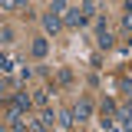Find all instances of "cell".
Here are the masks:
<instances>
[{"instance_id":"cell-1","label":"cell","mask_w":132,"mask_h":132,"mask_svg":"<svg viewBox=\"0 0 132 132\" xmlns=\"http://www.w3.org/2000/svg\"><path fill=\"white\" fill-rule=\"evenodd\" d=\"M86 20H89V16L82 13L79 7H69V10L63 13V23H66V27H73V30H82V27H86Z\"/></svg>"},{"instance_id":"cell-2","label":"cell","mask_w":132,"mask_h":132,"mask_svg":"<svg viewBox=\"0 0 132 132\" xmlns=\"http://www.w3.org/2000/svg\"><path fill=\"white\" fill-rule=\"evenodd\" d=\"M43 27H46V33H53V36H56L66 23H63V16H60V13H53V10H50V13H43Z\"/></svg>"},{"instance_id":"cell-3","label":"cell","mask_w":132,"mask_h":132,"mask_svg":"<svg viewBox=\"0 0 132 132\" xmlns=\"http://www.w3.org/2000/svg\"><path fill=\"white\" fill-rule=\"evenodd\" d=\"M73 112H76V119H79V122H86V119L93 116V102H89V99H79V102L73 106Z\"/></svg>"},{"instance_id":"cell-4","label":"cell","mask_w":132,"mask_h":132,"mask_svg":"<svg viewBox=\"0 0 132 132\" xmlns=\"http://www.w3.org/2000/svg\"><path fill=\"white\" fill-rule=\"evenodd\" d=\"M33 102H36V99H33L30 93H13V99H10V106H16V109H23V112L30 109Z\"/></svg>"},{"instance_id":"cell-5","label":"cell","mask_w":132,"mask_h":132,"mask_svg":"<svg viewBox=\"0 0 132 132\" xmlns=\"http://www.w3.org/2000/svg\"><path fill=\"white\" fill-rule=\"evenodd\" d=\"M30 53L36 56V60H43V56L50 53V40H33V43H30Z\"/></svg>"},{"instance_id":"cell-6","label":"cell","mask_w":132,"mask_h":132,"mask_svg":"<svg viewBox=\"0 0 132 132\" xmlns=\"http://www.w3.org/2000/svg\"><path fill=\"white\" fill-rule=\"evenodd\" d=\"M76 122H79V119H76L73 109H63V112H60V126H63V129H73Z\"/></svg>"},{"instance_id":"cell-7","label":"cell","mask_w":132,"mask_h":132,"mask_svg":"<svg viewBox=\"0 0 132 132\" xmlns=\"http://www.w3.org/2000/svg\"><path fill=\"white\" fill-rule=\"evenodd\" d=\"M96 43H99V50H109V46L116 43V40H112V33L102 27V30H99V36H96Z\"/></svg>"},{"instance_id":"cell-8","label":"cell","mask_w":132,"mask_h":132,"mask_svg":"<svg viewBox=\"0 0 132 132\" xmlns=\"http://www.w3.org/2000/svg\"><path fill=\"white\" fill-rule=\"evenodd\" d=\"M119 122H122V132H132V112H129V109L119 112Z\"/></svg>"},{"instance_id":"cell-9","label":"cell","mask_w":132,"mask_h":132,"mask_svg":"<svg viewBox=\"0 0 132 132\" xmlns=\"http://www.w3.org/2000/svg\"><path fill=\"white\" fill-rule=\"evenodd\" d=\"M79 10H82L86 16H96V10H99V7H96V0H82V7H79Z\"/></svg>"},{"instance_id":"cell-10","label":"cell","mask_w":132,"mask_h":132,"mask_svg":"<svg viewBox=\"0 0 132 132\" xmlns=\"http://www.w3.org/2000/svg\"><path fill=\"white\" fill-rule=\"evenodd\" d=\"M50 10H53V13H60V16H63L66 10H69V3H66V0H53V3H50Z\"/></svg>"},{"instance_id":"cell-11","label":"cell","mask_w":132,"mask_h":132,"mask_svg":"<svg viewBox=\"0 0 132 132\" xmlns=\"http://www.w3.org/2000/svg\"><path fill=\"white\" fill-rule=\"evenodd\" d=\"M16 7H20V0H0V10H7V13H13Z\"/></svg>"},{"instance_id":"cell-12","label":"cell","mask_w":132,"mask_h":132,"mask_svg":"<svg viewBox=\"0 0 132 132\" xmlns=\"http://www.w3.org/2000/svg\"><path fill=\"white\" fill-rule=\"evenodd\" d=\"M13 66H16V60H10V56H3V60H0V73H10Z\"/></svg>"},{"instance_id":"cell-13","label":"cell","mask_w":132,"mask_h":132,"mask_svg":"<svg viewBox=\"0 0 132 132\" xmlns=\"http://www.w3.org/2000/svg\"><path fill=\"white\" fill-rule=\"evenodd\" d=\"M0 43H13V30H10V27L0 30Z\"/></svg>"},{"instance_id":"cell-14","label":"cell","mask_w":132,"mask_h":132,"mask_svg":"<svg viewBox=\"0 0 132 132\" xmlns=\"http://www.w3.org/2000/svg\"><path fill=\"white\" fill-rule=\"evenodd\" d=\"M33 99H36L40 106H46V102H50V89H40V93H36V96H33Z\"/></svg>"},{"instance_id":"cell-15","label":"cell","mask_w":132,"mask_h":132,"mask_svg":"<svg viewBox=\"0 0 132 132\" xmlns=\"http://www.w3.org/2000/svg\"><path fill=\"white\" fill-rule=\"evenodd\" d=\"M116 112V102L112 99H106V102H102V116H112Z\"/></svg>"},{"instance_id":"cell-16","label":"cell","mask_w":132,"mask_h":132,"mask_svg":"<svg viewBox=\"0 0 132 132\" xmlns=\"http://www.w3.org/2000/svg\"><path fill=\"white\" fill-rule=\"evenodd\" d=\"M99 126H102V132H112V119H109V116H102V119H99Z\"/></svg>"},{"instance_id":"cell-17","label":"cell","mask_w":132,"mask_h":132,"mask_svg":"<svg viewBox=\"0 0 132 132\" xmlns=\"http://www.w3.org/2000/svg\"><path fill=\"white\" fill-rule=\"evenodd\" d=\"M56 76H60V82H73V73H69V69H60Z\"/></svg>"},{"instance_id":"cell-18","label":"cell","mask_w":132,"mask_h":132,"mask_svg":"<svg viewBox=\"0 0 132 132\" xmlns=\"http://www.w3.org/2000/svg\"><path fill=\"white\" fill-rule=\"evenodd\" d=\"M122 30H126V33H132V13H126V16H122Z\"/></svg>"},{"instance_id":"cell-19","label":"cell","mask_w":132,"mask_h":132,"mask_svg":"<svg viewBox=\"0 0 132 132\" xmlns=\"http://www.w3.org/2000/svg\"><path fill=\"white\" fill-rule=\"evenodd\" d=\"M119 86H122V93H129V96H132V82H129V79H122Z\"/></svg>"},{"instance_id":"cell-20","label":"cell","mask_w":132,"mask_h":132,"mask_svg":"<svg viewBox=\"0 0 132 132\" xmlns=\"http://www.w3.org/2000/svg\"><path fill=\"white\" fill-rule=\"evenodd\" d=\"M126 109H129V112H132V96H129V102H126Z\"/></svg>"},{"instance_id":"cell-21","label":"cell","mask_w":132,"mask_h":132,"mask_svg":"<svg viewBox=\"0 0 132 132\" xmlns=\"http://www.w3.org/2000/svg\"><path fill=\"white\" fill-rule=\"evenodd\" d=\"M20 7H27V0H20Z\"/></svg>"}]
</instances>
